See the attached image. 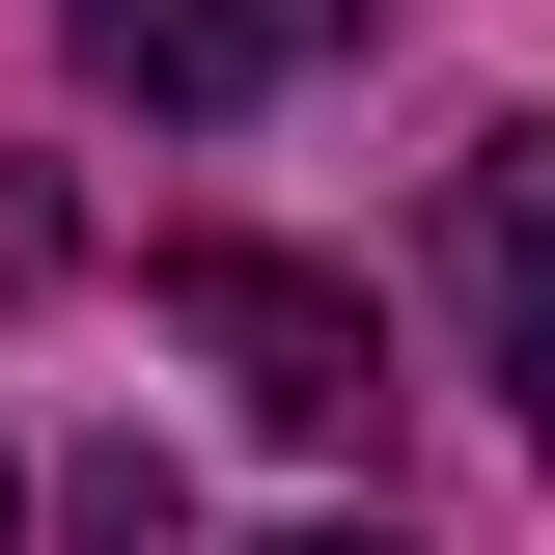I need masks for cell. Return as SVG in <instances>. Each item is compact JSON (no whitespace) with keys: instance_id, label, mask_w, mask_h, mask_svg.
I'll return each instance as SVG.
<instances>
[{"instance_id":"1","label":"cell","mask_w":555,"mask_h":555,"mask_svg":"<svg viewBox=\"0 0 555 555\" xmlns=\"http://www.w3.org/2000/svg\"><path fill=\"white\" fill-rule=\"evenodd\" d=\"M167 334H195L278 444H389V334H361L306 250H167Z\"/></svg>"},{"instance_id":"2","label":"cell","mask_w":555,"mask_h":555,"mask_svg":"<svg viewBox=\"0 0 555 555\" xmlns=\"http://www.w3.org/2000/svg\"><path fill=\"white\" fill-rule=\"evenodd\" d=\"M444 278H473V334L555 389V112H500L473 167H444Z\"/></svg>"},{"instance_id":"3","label":"cell","mask_w":555,"mask_h":555,"mask_svg":"<svg viewBox=\"0 0 555 555\" xmlns=\"http://www.w3.org/2000/svg\"><path fill=\"white\" fill-rule=\"evenodd\" d=\"M278 56H306V0H83V83L112 112H250Z\"/></svg>"},{"instance_id":"4","label":"cell","mask_w":555,"mask_h":555,"mask_svg":"<svg viewBox=\"0 0 555 555\" xmlns=\"http://www.w3.org/2000/svg\"><path fill=\"white\" fill-rule=\"evenodd\" d=\"M56 528H83V555H195V500H167V444H83Z\"/></svg>"},{"instance_id":"5","label":"cell","mask_w":555,"mask_h":555,"mask_svg":"<svg viewBox=\"0 0 555 555\" xmlns=\"http://www.w3.org/2000/svg\"><path fill=\"white\" fill-rule=\"evenodd\" d=\"M278 555H389V528H278Z\"/></svg>"},{"instance_id":"6","label":"cell","mask_w":555,"mask_h":555,"mask_svg":"<svg viewBox=\"0 0 555 555\" xmlns=\"http://www.w3.org/2000/svg\"><path fill=\"white\" fill-rule=\"evenodd\" d=\"M0 528H28V473H0Z\"/></svg>"}]
</instances>
